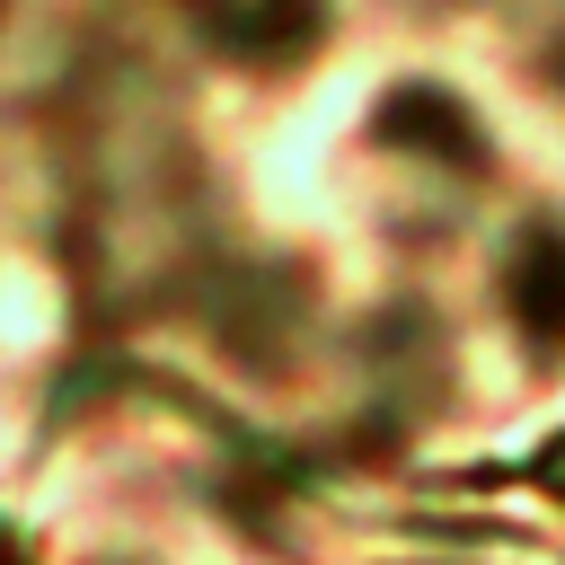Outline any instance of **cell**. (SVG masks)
I'll use <instances>...</instances> for the list:
<instances>
[{
  "mask_svg": "<svg viewBox=\"0 0 565 565\" xmlns=\"http://www.w3.org/2000/svg\"><path fill=\"white\" fill-rule=\"evenodd\" d=\"M0 565H18V556H9V547H0Z\"/></svg>",
  "mask_w": 565,
  "mask_h": 565,
  "instance_id": "6da1fadb",
  "label": "cell"
},
{
  "mask_svg": "<svg viewBox=\"0 0 565 565\" xmlns=\"http://www.w3.org/2000/svg\"><path fill=\"white\" fill-rule=\"evenodd\" d=\"M556 468H565V459H556Z\"/></svg>",
  "mask_w": 565,
  "mask_h": 565,
  "instance_id": "7a4b0ae2",
  "label": "cell"
}]
</instances>
